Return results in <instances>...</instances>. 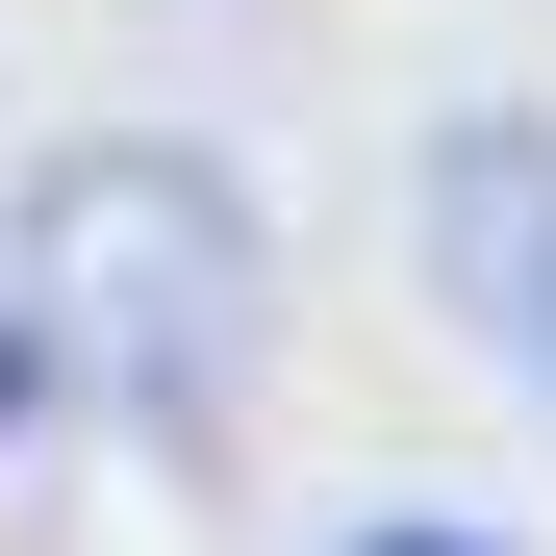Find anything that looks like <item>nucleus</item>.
Listing matches in <instances>:
<instances>
[{
	"label": "nucleus",
	"mask_w": 556,
	"mask_h": 556,
	"mask_svg": "<svg viewBox=\"0 0 556 556\" xmlns=\"http://www.w3.org/2000/svg\"><path fill=\"white\" fill-rule=\"evenodd\" d=\"M26 329L76 354V405H127V430H203L253 380V329H278V253L203 152H51L26 177Z\"/></svg>",
	"instance_id": "nucleus-1"
},
{
	"label": "nucleus",
	"mask_w": 556,
	"mask_h": 556,
	"mask_svg": "<svg viewBox=\"0 0 556 556\" xmlns=\"http://www.w3.org/2000/svg\"><path fill=\"white\" fill-rule=\"evenodd\" d=\"M26 405H51V329H0V430H26Z\"/></svg>",
	"instance_id": "nucleus-4"
},
{
	"label": "nucleus",
	"mask_w": 556,
	"mask_h": 556,
	"mask_svg": "<svg viewBox=\"0 0 556 556\" xmlns=\"http://www.w3.org/2000/svg\"><path fill=\"white\" fill-rule=\"evenodd\" d=\"M354 556H531V531H481V506H380Z\"/></svg>",
	"instance_id": "nucleus-3"
},
{
	"label": "nucleus",
	"mask_w": 556,
	"mask_h": 556,
	"mask_svg": "<svg viewBox=\"0 0 556 556\" xmlns=\"http://www.w3.org/2000/svg\"><path fill=\"white\" fill-rule=\"evenodd\" d=\"M405 253H430V304L481 329V380L556 405V102H455L430 177H405Z\"/></svg>",
	"instance_id": "nucleus-2"
}]
</instances>
